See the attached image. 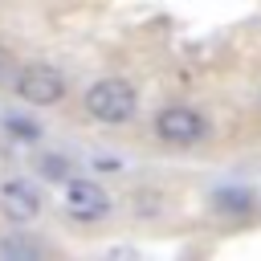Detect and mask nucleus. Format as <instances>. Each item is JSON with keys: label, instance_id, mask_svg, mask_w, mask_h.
Listing matches in <instances>:
<instances>
[{"label": "nucleus", "instance_id": "f257e3e1", "mask_svg": "<svg viewBox=\"0 0 261 261\" xmlns=\"http://www.w3.org/2000/svg\"><path fill=\"white\" fill-rule=\"evenodd\" d=\"M82 106H86L90 118H98V122H106V126H122V122L135 118L139 94H135V86H130L126 77L110 73V77H98V82L82 94Z\"/></svg>", "mask_w": 261, "mask_h": 261}, {"label": "nucleus", "instance_id": "f03ea898", "mask_svg": "<svg viewBox=\"0 0 261 261\" xmlns=\"http://www.w3.org/2000/svg\"><path fill=\"white\" fill-rule=\"evenodd\" d=\"M151 126H155V139H163L167 147H196V143H204V139L212 135V122H208L196 106H188V102L163 106Z\"/></svg>", "mask_w": 261, "mask_h": 261}, {"label": "nucleus", "instance_id": "7ed1b4c3", "mask_svg": "<svg viewBox=\"0 0 261 261\" xmlns=\"http://www.w3.org/2000/svg\"><path fill=\"white\" fill-rule=\"evenodd\" d=\"M12 86H16V98L29 102V106H57L69 90L65 73L49 61H29L20 65V73H12Z\"/></svg>", "mask_w": 261, "mask_h": 261}, {"label": "nucleus", "instance_id": "20e7f679", "mask_svg": "<svg viewBox=\"0 0 261 261\" xmlns=\"http://www.w3.org/2000/svg\"><path fill=\"white\" fill-rule=\"evenodd\" d=\"M61 200H65V212H69L73 220H82V224H94V220H102V216L110 212V196H106V188H98L94 179L69 175Z\"/></svg>", "mask_w": 261, "mask_h": 261}, {"label": "nucleus", "instance_id": "39448f33", "mask_svg": "<svg viewBox=\"0 0 261 261\" xmlns=\"http://www.w3.org/2000/svg\"><path fill=\"white\" fill-rule=\"evenodd\" d=\"M0 208H4L8 220L29 224V220L41 212V196H37V188H33L29 179H8V184L0 188Z\"/></svg>", "mask_w": 261, "mask_h": 261}, {"label": "nucleus", "instance_id": "423d86ee", "mask_svg": "<svg viewBox=\"0 0 261 261\" xmlns=\"http://www.w3.org/2000/svg\"><path fill=\"white\" fill-rule=\"evenodd\" d=\"M212 204H216V212L241 216V212L253 208V192H249V188H220V192L212 196Z\"/></svg>", "mask_w": 261, "mask_h": 261}, {"label": "nucleus", "instance_id": "0eeeda50", "mask_svg": "<svg viewBox=\"0 0 261 261\" xmlns=\"http://www.w3.org/2000/svg\"><path fill=\"white\" fill-rule=\"evenodd\" d=\"M45 245L41 241H29V237H4L0 241V257H41Z\"/></svg>", "mask_w": 261, "mask_h": 261}, {"label": "nucleus", "instance_id": "6e6552de", "mask_svg": "<svg viewBox=\"0 0 261 261\" xmlns=\"http://www.w3.org/2000/svg\"><path fill=\"white\" fill-rule=\"evenodd\" d=\"M37 171H41L45 179H69V159H65V155H45V159L37 163Z\"/></svg>", "mask_w": 261, "mask_h": 261}, {"label": "nucleus", "instance_id": "1a4fd4ad", "mask_svg": "<svg viewBox=\"0 0 261 261\" xmlns=\"http://www.w3.org/2000/svg\"><path fill=\"white\" fill-rule=\"evenodd\" d=\"M4 126H8V135H12V139H24V143L41 139V126H37V122H29V118H4Z\"/></svg>", "mask_w": 261, "mask_h": 261}, {"label": "nucleus", "instance_id": "9d476101", "mask_svg": "<svg viewBox=\"0 0 261 261\" xmlns=\"http://www.w3.org/2000/svg\"><path fill=\"white\" fill-rule=\"evenodd\" d=\"M8 73H16V61H12V53H8V49H0V82H4Z\"/></svg>", "mask_w": 261, "mask_h": 261}, {"label": "nucleus", "instance_id": "9b49d317", "mask_svg": "<svg viewBox=\"0 0 261 261\" xmlns=\"http://www.w3.org/2000/svg\"><path fill=\"white\" fill-rule=\"evenodd\" d=\"M94 167H98V171H118L122 163H118V159H110V155H102V159H94Z\"/></svg>", "mask_w": 261, "mask_h": 261}]
</instances>
